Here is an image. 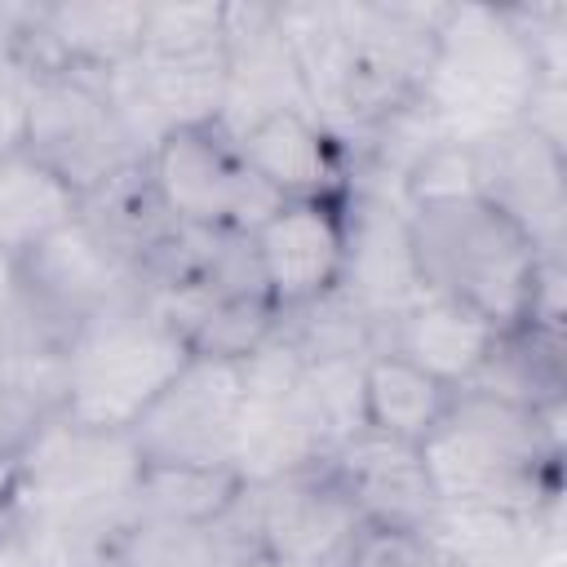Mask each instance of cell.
Here are the masks:
<instances>
[{
    "instance_id": "cell-27",
    "label": "cell",
    "mask_w": 567,
    "mask_h": 567,
    "mask_svg": "<svg viewBox=\"0 0 567 567\" xmlns=\"http://www.w3.org/2000/svg\"><path fill=\"white\" fill-rule=\"evenodd\" d=\"M514 35L523 40L540 80H567V4L563 0H532V4H501Z\"/></svg>"
},
{
    "instance_id": "cell-22",
    "label": "cell",
    "mask_w": 567,
    "mask_h": 567,
    "mask_svg": "<svg viewBox=\"0 0 567 567\" xmlns=\"http://www.w3.org/2000/svg\"><path fill=\"white\" fill-rule=\"evenodd\" d=\"M75 213H80L75 190L62 177H53L40 159L18 155L0 164V252H9L13 261L31 244L66 226Z\"/></svg>"
},
{
    "instance_id": "cell-12",
    "label": "cell",
    "mask_w": 567,
    "mask_h": 567,
    "mask_svg": "<svg viewBox=\"0 0 567 567\" xmlns=\"http://www.w3.org/2000/svg\"><path fill=\"white\" fill-rule=\"evenodd\" d=\"M257 487V532L270 567H346L363 532L359 509L337 487L328 465L252 483Z\"/></svg>"
},
{
    "instance_id": "cell-28",
    "label": "cell",
    "mask_w": 567,
    "mask_h": 567,
    "mask_svg": "<svg viewBox=\"0 0 567 567\" xmlns=\"http://www.w3.org/2000/svg\"><path fill=\"white\" fill-rule=\"evenodd\" d=\"M518 124L527 133H536L540 142L567 151V80H536Z\"/></svg>"
},
{
    "instance_id": "cell-14",
    "label": "cell",
    "mask_w": 567,
    "mask_h": 567,
    "mask_svg": "<svg viewBox=\"0 0 567 567\" xmlns=\"http://www.w3.org/2000/svg\"><path fill=\"white\" fill-rule=\"evenodd\" d=\"M244 168L279 199H346L354 146L341 142L315 111H275L235 137Z\"/></svg>"
},
{
    "instance_id": "cell-31",
    "label": "cell",
    "mask_w": 567,
    "mask_h": 567,
    "mask_svg": "<svg viewBox=\"0 0 567 567\" xmlns=\"http://www.w3.org/2000/svg\"><path fill=\"white\" fill-rule=\"evenodd\" d=\"M0 567H35V563H31V554L18 545V532H13V540L0 549Z\"/></svg>"
},
{
    "instance_id": "cell-3",
    "label": "cell",
    "mask_w": 567,
    "mask_h": 567,
    "mask_svg": "<svg viewBox=\"0 0 567 567\" xmlns=\"http://www.w3.org/2000/svg\"><path fill=\"white\" fill-rule=\"evenodd\" d=\"M142 456L124 430L53 421L13 470V527H80L120 536Z\"/></svg>"
},
{
    "instance_id": "cell-23",
    "label": "cell",
    "mask_w": 567,
    "mask_h": 567,
    "mask_svg": "<svg viewBox=\"0 0 567 567\" xmlns=\"http://www.w3.org/2000/svg\"><path fill=\"white\" fill-rule=\"evenodd\" d=\"M226 49V4H146L142 62H186Z\"/></svg>"
},
{
    "instance_id": "cell-11",
    "label": "cell",
    "mask_w": 567,
    "mask_h": 567,
    "mask_svg": "<svg viewBox=\"0 0 567 567\" xmlns=\"http://www.w3.org/2000/svg\"><path fill=\"white\" fill-rule=\"evenodd\" d=\"M474 195L509 217L540 252L567 248V151L523 124L470 142Z\"/></svg>"
},
{
    "instance_id": "cell-29",
    "label": "cell",
    "mask_w": 567,
    "mask_h": 567,
    "mask_svg": "<svg viewBox=\"0 0 567 567\" xmlns=\"http://www.w3.org/2000/svg\"><path fill=\"white\" fill-rule=\"evenodd\" d=\"M27 133H31L27 84H0V164L27 155Z\"/></svg>"
},
{
    "instance_id": "cell-26",
    "label": "cell",
    "mask_w": 567,
    "mask_h": 567,
    "mask_svg": "<svg viewBox=\"0 0 567 567\" xmlns=\"http://www.w3.org/2000/svg\"><path fill=\"white\" fill-rule=\"evenodd\" d=\"M346 567H461L430 527H363Z\"/></svg>"
},
{
    "instance_id": "cell-8",
    "label": "cell",
    "mask_w": 567,
    "mask_h": 567,
    "mask_svg": "<svg viewBox=\"0 0 567 567\" xmlns=\"http://www.w3.org/2000/svg\"><path fill=\"white\" fill-rule=\"evenodd\" d=\"M146 173L164 199V208L182 226L204 230H257L284 199L266 190L239 159L235 137L217 124L168 128L151 155Z\"/></svg>"
},
{
    "instance_id": "cell-2",
    "label": "cell",
    "mask_w": 567,
    "mask_h": 567,
    "mask_svg": "<svg viewBox=\"0 0 567 567\" xmlns=\"http://www.w3.org/2000/svg\"><path fill=\"white\" fill-rule=\"evenodd\" d=\"M421 288L452 297L496 328H514L527 306L540 248L478 195L408 208Z\"/></svg>"
},
{
    "instance_id": "cell-32",
    "label": "cell",
    "mask_w": 567,
    "mask_h": 567,
    "mask_svg": "<svg viewBox=\"0 0 567 567\" xmlns=\"http://www.w3.org/2000/svg\"><path fill=\"white\" fill-rule=\"evenodd\" d=\"M13 540V518H9V505H0V549Z\"/></svg>"
},
{
    "instance_id": "cell-17",
    "label": "cell",
    "mask_w": 567,
    "mask_h": 567,
    "mask_svg": "<svg viewBox=\"0 0 567 567\" xmlns=\"http://www.w3.org/2000/svg\"><path fill=\"white\" fill-rule=\"evenodd\" d=\"M501 332L505 328H496L487 315H478V310H470L452 297L425 292L403 315L381 323L377 350H394V354L412 359L416 368H425L430 377H439L443 385L465 390L483 372Z\"/></svg>"
},
{
    "instance_id": "cell-20",
    "label": "cell",
    "mask_w": 567,
    "mask_h": 567,
    "mask_svg": "<svg viewBox=\"0 0 567 567\" xmlns=\"http://www.w3.org/2000/svg\"><path fill=\"white\" fill-rule=\"evenodd\" d=\"M549 523H563V501L540 514L501 505H439L430 532L461 567H527Z\"/></svg>"
},
{
    "instance_id": "cell-19",
    "label": "cell",
    "mask_w": 567,
    "mask_h": 567,
    "mask_svg": "<svg viewBox=\"0 0 567 567\" xmlns=\"http://www.w3.org/2000/svg\"><path fill=\"white\" fill-rule=\"evenodd\" d=\"M102 244H111L137 275L146 270V261L173 239V230L182 226L168 208H164V199H159V190H155V182H151V173H146V159L142 164H133V168H124V173H115V177H106L102 186H93L89 195H80V213H75Z\"/></svg>"
},
{
    "instance_id": "cell-9",
    "label": "cell",
    "mask_w": 567,
    "mask_h": 567,
    "mask_svg": "<svg viewBox=\"0 0 567 567\" xmlns=\"http://www.w3.org/2000/svg\"><path fill=\"white\" fill-rule=\"evenodd\" d=\"M244 403V363L190 354L182 372L133 421L128 439L142 465H230Z\"/></svg>"
},
{
    "instance_id": "cell-18",
    "label": "cell",
    "mask_w": 567,
    "mask_h": 567,
    "mask_svg": "<svg viewBox=\"0 0 567 567\" xmlns=\"http://www.w3.org/2000/svg\"><path fill=\"white\" fill-rule=\"evenodd\" d=\"M456 390L394 350L363 359V430L421 447L452 412Z\"/></svg>"
},
{
    "instance_id": "cell-4",
    "label": "cell",
    "mask_w": 567,
    "mask_h": 567,
    "mask_svg": "<svg viewBox=\"0 0 567 567\" xmlns=\"http://www.w3.org/2000/svg\"><path fill=\"white\" fill-rule=\"evenodd\" d=\"M536 80L501 4H447L421 102L452 142H474L518 124Z\"/></svg>"
},
{
    "instance_id": "cell-1",
    "label": "cell",
    "mask_w": 567,
    "mask_h": 567,
    "mask_svg": "<svg viewBox=\"0 0 567 567\" xmlns=\"http://www.w3.org/2000/svg\"><path fill=\"white\" fill-rule=\"evenodd\" d=\"M421 456L439 505L540 514L563 501V403L532 408L487 390H456Z\"/></svg>"
},
{
    "instance_id": "cell-25",
    "label": "cell",
    "mask_w": 567,
    "mask_h": 567,
    "mask_svg": "<svg viewBox=\"0 0 567 567\" xmlns=\"http://www.w3.org/2000/svg\"><path fill=\"white\" fill-rule=\"evenodd\" d=\"M111 567H226L208 523H128Z\"/></svg>"
},
{
    "instance_id": "cell-6",
    "label": "cell",
    "mask_w": 567,
    "mask_h": 567,
    "mask_svg": "<svg viewBox=\"0 0 567 567\" xmlns=\"http://www.w3.org/2000/svg\"><path fill=\"white\" fill-rule=\"evenodd\" d=\"M18 301L31 323L66 350L71 337H80L89 323L142 306L146 284L111 244L71 217L18 257Z\"/></svg>"
},
{
    "instance_id": "cell-30",
    "label": "cell",
    "mask_w": 567,
    "mask_h": 567,
    "mask_svg": "<svg viewBox=\"0 0 567 567\" xmlns=\"http://www.w3.org/2000/svg\"><path fill=\"white\" fill-rule=\"evenodd\" d=\"M13 306H18V261L0 252V315H9Z\"/></svg>"
},
{
    "instance_id": "cell-10",
    "label": "cell",
    "mask_w": 567,
    "mask_h": 567,
    "mask_svg": "<svg viewBox=\"0 0 567 567\" xmlns=\"http://www.w3.org/2000/svg\"><path fill=\"white\" fill-rule=\"evenodd\" d=\"M341 292L368 319H377V328L425 297L421 275H416V257H412L403 186L381 177V173H368L359 164H354V177H350V190H346Z\"/></svg>"
},
{
    "instance_id": "cell-16",
    "label": "cell",
    "mask_w": 567,
    "mask_h": 567,
    "mask_svg": "<svg viewBox=\"0 0 567 567\" xmlns=\"http://www.w3.org/2000/svg\"><path fill=\"white\" fill-rule=\"evenodd\" d=\"M323 465L359 509L363 527H430L439 514L425 456L412 443L359 430L332 447Z\"/></svg>"
},
{
    "instance_id": "cell-21",
    "label": "cell",
    "mask_w": 567,
    "mask_h": 567,
    "mask_svg": "<svg viewBox=\"0 0 567 567\" xmlns=\"http://www.w3.org/2000/svg\"><path fill=\"white\" fill-rule=\"evenodd\" d=\"M244 478L226 465H142L133 496H128V523H213Z\"/></svg>"
},
{
    "instance_id": "cell-7",
    "label": "cell",
    "mask_w": 567,
    "mask_h": 567,
    "mask_svg": "<svg viewBox=\"0 0 567 567\" xmlns=\"http://www.w3.org/2000/svg\"><path fill=\"white\" fill-rule=\"evenodd\" d=\"M27 155L40 159L53 177H62L75 199L146 159L106 97V75H40L27 84Z\"/></svg>"
},
{
    "instance_id": "cell-13",
    "label": "cell",
    "mask_w": 567,
    "mask_h": 567,
    "mask_svg": "<svg viewBox=\"0 0 567 567\" xmlns=\"http://www.w3.org/2000/svg\"><path fill=\"white\" fill-rule=\"evenodd\" d=\"M252 248L279 315L328 297L346 270V199H284L252 230Z\"/></svg>"
},
{
    "instance_id": "cell-5",
    "label": "cell",
    "mask_w": 567,
    "mask_h": 567,
    "mask_svg": "<svg viewBox=\"0 0 567 567\" xmlns=\"http://www.w3.org/2000/svg\"><path fill=\"white\" fill-rule=\"evenodd\" d=\"M62 421L89 430H133L151 399L190 359L182 332L151 310V301L89 323L66 346Z\"/></svg>"
},
{
    "instance_id": "cell-24",
    "label": "cell",
    "mask_w": 567,
    "mask_h": 567,
    "mask_svg": "<svg viewBox=\"0 0 567 567\" xmlns=\"http://www.w3.org/2000/svg\"><path fill=\"white\" fill-rule=\"evenodd\" d=\"M301 399L328 452L341 447L363 430V359H301Z\"/></svg>"
},
{
    "instance_id": "cell-15",
    "label": "cell",
    "mask_w": 567,
    "mask_h": 567,
    "mask_svg": "<svg viewBox=\"0 0 567 567\" xmlns=\"http://www.w3.org/2000/svg\"><path fill=\"white\" fill-rule=\"evenodd\" d=\"M310 111L306 84L275 4H226V97L217 128L239 137L275 111Z\"/></svg>"
}]
</instances>
